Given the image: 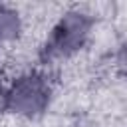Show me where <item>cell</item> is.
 I'll list each match as a JSON object with an SVG mask.
<instances>
[{
  "mask_svg": "<svg viewBox=\"0 0 127 127\" xmlns=\"http://www.w3.org/2000/svg\"><path fill=\"white\" fill-rule=\"evenodd\" d=\"M48 101V87L36 77H24L12 91L10 103L22 113H36Z\"/></svg>",
  "mask_w": 127,
  "mask_h": 127,
  "instance_id": "6da1fadb",
  "label": "cell"
},
{
  "mask_svg": "<svg viewBox=\"0 0 127 127\" xmlns=\"http://www.w3.org/2000/svg\"><path fill=\"white\" fill-rule=\"evenodd\" d=\"M85 30L87 28H85L81 16H69V18H65L60 24V28L56 30V34H54L50 52L67 54V52L75 50V46L81 44V40L85 36Z\"/></svg>",
  "mask_w": 127,
  "mask_h": 127,
  "instance_id": "7a4b0ae2",
  "label": "cell"
},
{
  "mask_svg": "<svg viewBox=\"0 0 127 127\" xmlns=\"http://www.w3.org/2000/svg\"><path fill=\"white\" fill-rule=\"evenodd\" d=\"M119 64H121V67L127 71V46L121 50V56H119Z\"/></svg>",
  "mask_w": 127,
  "mask_h": 127,
  "instance_id": "3957f363",
  "label": "cell"
}]
</instances>
